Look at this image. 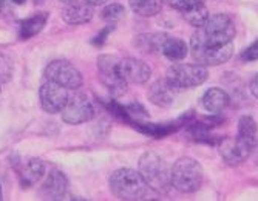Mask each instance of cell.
Wrapping results in <instances>:
<instances>
[{
    "mask_svg": "<svg viewBox=\"0 0 258 201\" xmlns=\"http://www.w3.org/2000/svg\"><path fill=\"white\" fill-rule=\"evenodd\" d=\"M147 187L156 193H167L172 189V169L156 152H146L139 158V170Z\"/></svg>",
    "mask_w": 258,
    "mask_h": 201,
    "instance_id": "obj_1",
    "label": "cell"
},
{
    "mask_svg": "<svg viewBox=\"0 0 258 201\" xmlns=\"http://www.w3.org/2000/svg\"><path fill=\"white\" fill-rule=\"evenodd\" d=\"M110 190L119 199H125V201L143 199L147 193V184L139 172L128 167H122L111 173Z\"/></svg>",
    "mask_w": 258,
    "mask_h": 201,
    "instance_id": "obj_2",
    "label": "cell"
},
{
    "mask_svg": "<svg viewBox=\"0 0 258 201\" xmlns=\"http://www.w3.org/2000/svg\"><path fill=\"white\" fill-rule=\"evenodd\" d=\"M170 176L172 187H175L178 192L194 193L203 184L204 170L197 160L190 158V156H182L173 164Z\"/></svg>",
    "mask_w": 258,
    "mask_h": 201,
    "instance_id": "obj_3",
    "label": "cell"
},
{
    "mask_svg": "<svg viewBox=\"0 0 258 201\" xmlns=\"http://www.w3.org/2000/svg\"><path fill=\"white\" fill-rule=\"evenodd\" d=\"M203 37V42L209 47H224L233 42L237 34L235 24L227 14H214L209 16L203 28H198Z\"/></svg>",
    "mask_w": 258,
    "mask_h": 201,
    "instance_id": "obj_4",
    "label": "cell"
},
{
    "mask_svg": "<svg viewBox=\"0 0 258 201\" xmlns=\"http://www.w3.org/2000/svg\"><path fill=\"white\" fill-rule=\"evenodd\" d=\"M207 69L200 63H175L166 73L167 84L175 90L195 88L207 81Z\"/></svg>",
    "mask_w": 258,
    "mask_h": 201,
    "instance_id": "obj_5",
    "label": "cell"
},
{
    "mask_svg": "<svg viewBox=\"0 0 258 201\" xmlns=\"http://www.w3.org/2000/svg\"><path fill=\"white\" fill-rule=\"evenodd\" d=\"M190 54L194 60L204 66H217L226 63L233 56V42L224 47H209L203 42L200 30L192 34L190 39Z\"/></svg>",
    "mask_w": 258,
    "mask_h": 201,
    "instance_id": "obj_6",
    "label": "cell"
},
{
    "mask_svg": "<svg viewBox=\"0 0 258 201\" xmlns=\"http://www.w3.org/2000/svg\"><path fill=\"white\" fill-rule=\"evenodd\" d=\"M118 57L102 54L98 57V73L104 87L110 92V95L119 98L127 93V82L122 79L118 70Z\"/></svg>",
    "mask_w": 258,
    "mask_h": 201,
    "instance_id": "obj_7",
    "label": "cell"
},
{
    "mask_svg": "<svg viewBox=\"0 0 258 201\" xmlns=\"http://www.w3.org/2000/svg\"><path fill=\"white\" fill-rule=\"evenodd\" d=\"M45 78L51 82H56L65 87L67 90H76V88L82 87V82H84L81 72L68 60L50 62L45 69Z\"/></svg>",
    "mask_w": 258,
    "mask_h": 201,
    "instance_id": "obj_8",
    "label": "cell"
},
{
    "mask_svg": "<svg viewBox=\"0 0 258 201\" xmlns=\"http://www.w3.org/2000/svg\"><path fill=\"white\" fill-rule=\"evenodd\" d=\"M60 113H62V119L67 124L78 125L91 121L93 116H95V108H93V104L85 95L76 93L68 96V101Z\"/></svg>",
    "mask_w": 258,
    "mask_h": 201,
    "instance_id": "obj_9",
    "label": "cell"
},
{
    "mask_svg": "<svg viewBox=\"0 0 258 201\" xmlns=\"http://www.w3.org/2000/svg\"><path fill=\"white\" fill-rule=\"evenodd\" d=\"M218 150H220L221 158L229 166H240L247 158H250L252 153L256 150V147H253L252 144L246 143L244 140L238 137H227L221 140Z\"/></svg>",
    "mask_w": 258,
    "mask_h": 201,
    "instance_id": "obj_10",
    "label": "cell"
},
{
    "mask_svg": "<svg viewBox=\"0 0 258 201\" xmlns=\"http://www.w3.org/2000/svg\"><path fill=\"white\" fill-rule=\"evenodd\" d=\"M68 96L70 95L65 87L51 81L45 82L39 90V99H40L42 108L46 113H51V115L62 111V108L65 107L68 101Z\"/></svg>",
    "mask_w": 258,
    "mask_h": 201,
    "instance_id": "obj_11",
    "label": "cell"
},
{
    "mask_svg": "<svg viewBox=\"0 0 258 201\" xmlns=\"http://www.w3.org/2000/svg\"><path fill=\"white\" fill-rule=\"evenodd\" d=\"M118 70L127 84H146L152 76V69L144 60L125 57L118 62Z\"/></svg>",
    "mask_w": 258,
    "mask_h": 201,
    "instance_id": "obj_12",
    "label": "cell"
},
{
    "mask_svg": "<svg viewBox=\"0 0 258 201\" xmlns=\"http://www.w3.org/2000/svg\"><path fill=\"white\" fill-rule=\"evenodd\" d=\"M201 104H203L206 111H209V113H212V115H217V113H221V111H224L229 107L230 96L223 90V88L212 87L203 95Z\"/></svg>",
    "mask_w": 258,
    "mask_h": 201,
    "instance_id": "obj_13",
    "label": "cell"
},
{
    "mask_svg": "<svg viewBox=\"0 0 258 201\" xmlns=\"http://www.w3.org/2000/svg\"><path fill=\"white\" fill-rule=\"evenodd\" d=\"M93 14H95L93 7L88 5L87 2L84 4L73 2L70 5H65L62 11V19L70 25H82L93 19Z\"/></svg>",
    "mask_w": 258,
    "mask_h": 201,
    "instance_id": "obj_14",
    "label": "cell"
},
{
    "mask_svg": "<svg viewBox=\"0 0 258 201\" xmlns=\"http://www.w3.org/2000/svg\"><path fill=\"white\" fill-rule=\"evenodd\" d=\"M175 88H172L166 79L153 82L149 88V99L158 107H170L175 101Z\"/></svg>",
    "mask_w": 258,
    "mask_h": 201,
    "instance_id": "obj_15",
    "label": "cell"
},
{
    "mask_svg": "<svg viewBox=\"0 0 258 201\" xmlns=\"http://www.w3.org/2000/svg\"><path fill=\"white\" fill-rule=\"evenodd\" d=\"M68 187V180L67 176L59 172V170H51L46 181L42 186V192L45 196H48L50 199H62Z\"/></svg>",
    "mask_w": 258,
    "mask_h": 201,
    "instance_id": "obj_16",
    "label": "cell"
},
{
    "mask_svg": "<svg viewBox=\"0 0 258 201\" xmlns=\"http://www.w3.org/2000/svg\"><path fill=\"white\" fill-rule=\"evenodd\" d=\"M159 53L164 54L172 62H179V60L185 59L187 53H189V47H187V43L179 37L166 36V39H164L162 45H161Z\"/></svg>",
    "mask_w": 258,
    "mask_h": 201,
    "instance_id": "obj_17",
    "label": "cell"
},
{
    "mask_svg": "<svg viewBox=\"0 0 258 201\" xmlns=\"http://www.w3.org/2000/svg\"><path fill=\"white\" fill-rule=\"evenodd\" d=\"M46 20H48V13H37L25 20L20 22V37L22 39H31L36 34H39L43 27L46 25Z\"/></svg>",
    "mask_w": 258,
    "mask_h": 201,
    "instance_id": "obj_18",
    "label": "cell"
},
{
    "mask_svg": "<svg viewBox=\"0 0 258 201\" xmlns=\"http://www.w3.org/2000/svg\"><path fill=\"white\" fill-rule=\"evenodd\" d=\"M45 175V164L39 158H31L20 172V180L23 186H34Z\"/></svg>",
    "mask_w": 258,
    "mask_h": 201,
    "instance_id": "obj_19",
    "label": "cell"
},
{
    "mask_svg": "<svg viewBox=\"0 0 258 201\" xmlns=\"http://www.w3.org/2000/svg\"><path fill=\"white\" fill-rule=\"evenodd\" d=\"M237 137L244 140L246 143L252 144L253 147H258V125L252 116H241L238 119V133Z\"/></svg>",
    "mask_w": 258,
    "mask_h": 201,
    "instance_id": "obj_20",
    "label": "cell"
},
{
    "mask_svg": "<svg viewBox=\"0 0 258 201\" xmlns=\"http://www.w3.org/2000/svg\"><path fill=\"white\" fill-rule=\"evenodd\" d=\"M167 34L155 33V34H139L135 39V45L144 53H159L161 45Z\"/></svg>",
    "mask_w": 258,
    "mask_h": 201,
    "instance_id": "obj_21",
    "label": "cell"
},
{
    "mask_svg": "<svg viewBox=\"0 0 258 201\" xmlns=\"http://www.w3.org/2000/svg\"><path fill=\"white\" fill-rule=\"evenodd\" d=\"M130 8L143 17H153L162 8V0H128Z\"/></svg>",
    "mask_w": 258,
    "mask_h": 201,
    "instance_id": "obj_22",
    "label": "cell"
},
{
    "mask_svg": "<svg viewBox=\"0 0 258 201\" xmlns=\"http://www.w3.org/2000/svg\"><path fill=\"white\" fill-rule=\"evenodd\" d=\"M181 14H182V19L190 27H194V28H203L204 24L207 22V19H209V16H210L206 4H201L198 7H194V8L187 10V11H184Z\"/></svg>",
    "mask_w": 258,
    "mask_h": 201,
    "instance_id": "obj_23",
    "label": "cell"
},
{
    "mask_svg": "<svg viewBox=\"0 0 258 201\" xmlns=\"http://www.w3.org/2000/svg\"><path fill=\"white\" fill-rule=\"evenodd\" d=\"M101 16H102V19L105 22H108V24L114 25L116 22H119L125 16V8L122 5H119V4H111V5H108V7H105L102 10V14Z\"/></svg>",
    "mask_w": 258,
    "mask_h": 201,
    "instance_id": "obj_24",
    "label": "cell"
},
{
    "mask_svg": "<svg viewBox=\"0 0 258 201\" xmlns=\"http://www.w3.org/2000/svg\"><path fill=\"white\" fill-rule=\"evenodd\" d=\"M13 78V62L4 53H0V84L10 82Z\"/></svg>",
    "mask_w": 258,
    "mask_h": 201,
    "instance_id": "obj_25",
    "label": "cell"
},
{
    "mask_svg": "<svg viewBox=\"0 0 258 201\" xmlns=\"http://www.w3.org/2000/svg\"><path fill=\"white\" fill-rule=\"evenodd\" d=\"M169 4L173 10L184 13L187 10H190L194 7H198L201 4H204V0H169Z\"/></svg>",
    "mask_w": 258,
    "mask_h": 201,
    "instance_id": "obj_26",
    "label": "cell"
},
{
    "mask_svg": "<svg viewBox=\"0 0 258 201\" xmlns=\"http://www.w3.org/2000/svg\"><path fill=\"white\" fill-rule=\"evenodd\" d=\"M241 60H244V62L258 60V40L252 42L247 48H244V51L241 53Z\"/></svg>",
    "mask_w": 258,
    "mask_h": 201,
    "instance_id": "obj_27",
    "label": "cell"
},
{
    "mask_svg": "<svg viewBox=\"0 0 258 201\" xmlns=\"http://www.w3.org/2000/svg\"><path fill=\"white\" fill-rule=\"evenodd\" d=\"M249 90L258 99V73L250 79V82H249Z\"/></svg>",
    "mask_w": 258,
    "mask_h": 201,
    "instance_id": "obj_28",
    "label": "cell"
},
{
    "mask_svg": "<svg viewBox=\"0 0 258 201\" xmlns=\"http://www.w3.org/2000/svg\"><path fill=\"white\" fill-rule=\"evenodd\" d=\"M84 2H87L91 7H99V5H104L107 0H84Z\"/></svg>",
    "mask_w": 258,
    "mask_h": 201,
    "instance_id": "obj_29",
    "label": "cell"
},
{
    "mask_svg": "<svg viewBox=\"0 0 258 201\" xmlns=\"http://www.w3.org/2000/svg\"><path fill=\"white\" fill-rule=\"evenodd\" d=\"M8 7H10V0H0V13L8 11Z\"/></svg>",
    "mask_w": 258,
    "mask_h": 201,
    "instance_id": "obj_30",
    "label": "cell"
},
{
    "mask_svg": "<svg viewBox=\"0 0 258 201\" xmlns=\"http://www.w3.org/2000/svg\"><path fill=\"white\" fill-rule=\"evenodd\" d=\"M11 2H13V4H16V5H23V4L27 2V0H11Z\"/></svg>",
    "mask_w": 258,
    "mask_h": 201,
    "instance_id": "obj_31",
    "label": "cell"
},
{
    "mask_svg": "<svg viewBox=\"0 0 258 201\" xmlns=\"http://www.w3.org/2000/svg\"><path fill=\"white\" fill-rule=\"evenodd\" d=\"M62 4H65V5H70V4H73V2H76V0H60Z\"/></svg>",
    "mask_w": 258,
    "mask_h": 201,
    "instance_id": "obj_32",
    "label": "cell"
},
{
    "mask_svg": "<svg viewBox=\"0 0 258 201\" xmlns=\"http://www.w3.org/2000/svg\"><path fill=\"white\" fill-rule=\"evenodd\" d=\"M4 199V193H2V186H0V201Z\"/></svg>",
    "mask_w": 258,
    "mask_h": 201,
    "instance_id": "obj_33",
    "label": "cell"
}]
</instances>
